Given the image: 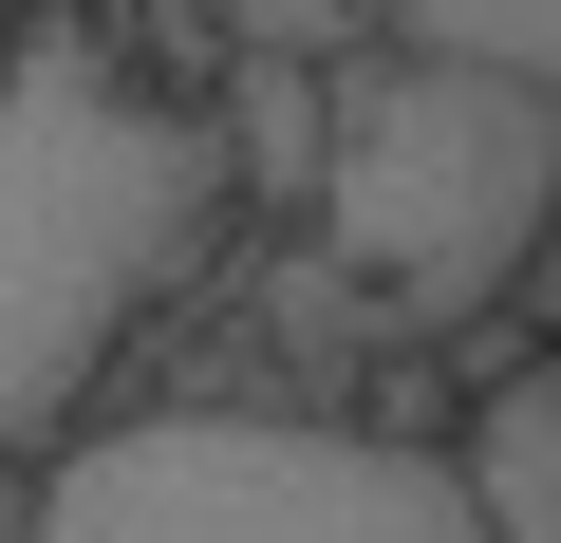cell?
Here are the masks:
<instances>
[{
    "instance_id": "obj_1",
    "label": "cell",
    "mask_w": 561,
    "mask_h": 543,
    "mask_svg": "<svg viewBox=\"0 0 561 543\" xmlns=\"http://www.w3.org/2000/svg\"><path fill=\"white\" fill-rule=\"evenodd\" d=\"M225 262H243L225 94L169 38L20 0L0 20V450L20 468L76 450Z\"/></svg>"
},
{
    "instance_id": "obj_4",
    "label": "cell",
    "mask_w": 561,
    "mask_h": 543,
    "mask_svg": "<svg viewBox=\"0 0 561 543\" xmlns=\"http://www.w3.org/2000/svg\"><path fill=\"white\" fill-rule=\"evenodd\" d=\"M449 487L486 506V543H561V357H505L449 431Z\"/></svg>"
},
{
    "instance_id": "obj_2",
    "label": "cell",
    "mask_w": 561,
    "mask_h": 543,
    "mask_svg": "<svg viewBox=\"0 0 561 543\" xmlns=\"http://www.w3.org/2000/svg\"><path fill=\"white\" fill-rule=\"evenodd\" d=\"M280 244V394L300 412H356L337 375L356 357H412V338H486L542 301V244H561V113L524 76H468V57H337L319 76V150H300V206L262 225Z\"/></svg>"
},
{
    "instance_id": "obj_6",
    "label": "cell",
    "mask_w": 561,
    "mask_h": 543,
    "mask_svg": "<svg viewBox=\"0 0 561 543\" xmlns=\"http://www.w3.org/2000/svg\"><path fill=\"white\" fill-rule=\"evenodd\" d=\"M393 38L412 57H468V76H524L561 113V0H393Z\"/></svg>"
},
{
    "instance_id": "obj_3",
    "label": "cell",
    "mask_w": 561,
    "mask_h": 543,
    "mask_svg": "<svg viewBox=\"0 0 561 543\" xmlns=\"http://www.w3.org/2000/svg\"><path fill=\"white\" fill-rule=\"evenodd\" d=\"M20 543H486L431 431L300 412V394H113L76 450H38Z\"/></svg>"
},
{
    "instance_id": "obj_8",
    "label": "cell",
    "mask_w": 561,
    "mask_h": 543,
    "mask_svg": "<svg viewBox=\"0 0 561 543\" xmlns=\"http://www.w3.org/2000/svg\"><path fill=\"white\" fill-rule=\"evenodd\" d=\"M20 506H38V468H20V450H0V543H20Z\"/></svg>"
},
{
    "instance_id": "obj_5",
    "label": "cell",
    "mask_w": 561,
    "mask_h": 543,
    "mask_svg": "<svg viewBox=\"0 0 561 543\" xmlns=\"http://www.w3.org/2000/svg\"><path fill=\"white\" fill-rule=\"evenodd\" d=\"M187 38L206 57H280V76H337L393 38V0H187Z\"/></svg>"
},
{
    "instance_id": "obj_7",
    "label": "cell",
    "mask_w": 561,
    "mask_h": 543,
    "mask_svg": "<svg viewBox=\"0 0 561 543\" xmlns=\"http://www.w3.org/2000/svg\"><path fill=\"white\" fill-rule=\"evenodd\" d=\"M57 20H113V38H187V0H57Z\"/></svg>"
}]
</instances>
